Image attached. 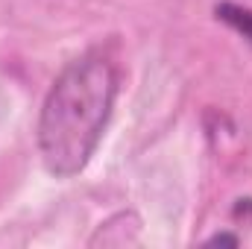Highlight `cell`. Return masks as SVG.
I'll use <instances>...</instances> for the list:
<instances>
[{
	"mask_svg": "<svg viewBox=\"0 0 252 249\" xmlns=\"http://www.w3.org/2000/svg\"><path fill=\"white\" fill-rule=\"evenodd\" d=\"M118 97V67L100 53L70 62L56 76L38 118V150L47 173L70 179L91 161Z\"/></svg>",
	"mask_w": 252,
	"mask_h": 249,
	"instance_id": "1",
	"label": "cell"
},
{
	"mask_svg": "<svg viewBox=\"0 0 252 249\" xmlns=\"http://www.w3.org/2000/svg\"><path fill=\"white\" fill-rule=\"evenodd\" d=\"M214 15H217L223 24H229L235 32H241V35L252 44V9H244V6H238V3H217V6H214Z\"/></svg>",
	"mask_w": 252,
	"mask_h": 249,
	"instance_id": "2",
	"label": "cell"
},
{
	"mask_svg": "<svg viewBox=\"0 0 252 249\" xmlns=\"http://www.w3.org/2000/svg\"><path fill=\"white\" fill-rule=\"evenodd\" d=\"M238 244H241V238L229 235V232H220V235H214V238L205 241V247H238Z\"/></svg>",
	"mask_w": 252,
	"mask_h": 249,
	"instance_id": "3",
	"label": "cell"
}]
</instances>
